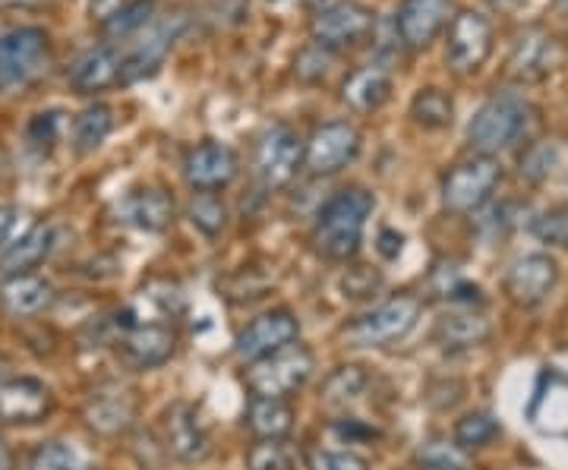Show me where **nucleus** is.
<instances>
[{"mask_svg":"<svg viewBox=\"0 0 568 470\" xmlns=\"http://www.w3.org/2000/svg\"><path fill=\"white\" fill-rule=\"evenodd\" d=\"M373 205H376L373 193H366L364 186H351V190L335 193L316 215V225L310 234L313 249L328 263L354 259L364 244V231L373 215Z\"/></svg>","mask_w":568,"mask_h":470,"instance_id":"f257e3e1","label":"nucleus"},{"mask_svg":"<svg viewBox=\"0 0 568 470\" xmlns=\"http://www.w3.org/2000/svg\"><path fill=\"white\" fill-rule=\"evenodd\" d=\"M530 123V104L515 95V92H503L493 95L474 117L467 123V143L477 155H496L506 152L511 145L525 136Z\"/></svg>","mask_w":568,"mask_h":470,"instance_id":"f03ea898","label":"nucleus"},{"mask_svg":"<svg viewBox=\"0 0 568 470\" xmlns=\"http://www.w3.org/2000/svg\"><path fill=\"white\" fill-rule=\"evenodd\" d=\"M313 369H316L313 350L294 341L256 364H246L244 379L253 398H284L287 401L294 391H301L310 382Z\"/></svg>","mask_w":568,"mask_h":470,"instance_id":"7ed1b4c3","label":"nucleus"},{"mask_svg":"<svg viewBox=\"0 0 568 470\" xmlns=\"http://www.w3.org/2000/svg\"><path fill=\"white\" fill-rule=\"evenodd\" d=\"M420 319V300L410 294H398L369 313H361L345 326V341L354 348H386L392 341H402Z\"/></svg>","mask_w":568,"mask_h":470,"instance_id":"20e7f679","label":"nucleus"},{"mask_svg":"<svg viewBox=\"0 0 568 470\" xmlns=\"http://www.w3.org/2000/svg\"><path fill=\"white\" fill-rule=\"evenodd\" d=\"M503 184V167L489 155H474L467 162H458L443 177V205L455 215H474L493 200L496 186Z\"/></svg>","mask_w":568,"mask_h":470,"instance_id":"39448f33","label":"nucleus"},{"mask_svg":"<svg viewBox=\"0 0 568 470\" xmlns=\"http://www.w3.org/2000/svg\"><path fill=\"white\" fill-rule=\"evenodd\" d=\"M48 63V35L26 25L0 35V92H13L36 80Z\"/></svg>","mask_w":568,"mask_h":470,"instance_id":"423d86ee","label":"nucleus"},{"mask_svg":"<svg viewBox=\"0 0 568 470\" xmlns=\"http://www.w3.org/2000/svg\"><path fill=\"white\" fill-rule=\"evenodd\" d=\"M304 162V140L284 123L268 126L256 143V171H260L263 184L272 186V190H282V186L291 184L297 177V167Z\"/></svg>","mask_w":568,"mask_h":470,"instance_id":"0eeeda50","label":"nucleus"},{"mask_svg":"<svg viewBox=\"0 0 568 470\" xmlns=\"http://www.w3.org/2000/svg\"><path fill=\"white\" fill-rule=\"evenodd\" d=\"M493 54V25L484 13L477 10H462L455 20L448 22L446 63L455 73H477L487 58Z\"/></svg>","mask_w":568,"mask_h":470,"instance_id":"6e6552de","label":"nucleus"},{"mask_svg":"<svg viewBox=\"0 0 568 470\" xmlns=\"http://www.w3.org/2000/svg\"><path fill=\"white\" fill-rule=\"evenodd\" d=\"M301 338V323L291 309H268L263 316H256L250 326H244L234 338V354L246 360V364H256L275 350L287 348Z\"/></svg>","mask_w":568,"mask_h":470,"instance_id":"1a4fd4ad","label":"nucleus"},{"mask_svg":"<svg viewBox=\"0 0 568 470\" xmlns=\"http://www.w3.org/2000/svg\"><path fill=\"white\" fill-rule=\"evenodd\" d=\"M159 430H162L164 451L171 458L183 461V464H200L212 451V442H209V432H205L200 413L186 401H174V405H168L162 410Z\"/></svg>","mask_w":568,"mask_h":470,"instance_id":"9d476101","label":"nucleus"},{"mask_svg":"<svg viewBox=\"0 0 568 470\" xmlns=\"http://www.w3.org/2000/svg\"><path fill=\"white\" fill-rule=\"evenodd\" d=\"M376 25V13L361 0H335L323 7L313 20V39L323 48H345L364 41Z\"/></svg>","mask_w":568,"mask_h":470,"instance_id":"9b49d317","label":"nucleus"},{"mask_svg":"<svg viewBox=\"0 0 568 470\" xmlns=\"http://www.w3.org/2000/svg\"><path fill=\"white\" fill-rule=\"evenodd\" d=\"M361 155V133L354 123L332 121L316 126V133L306 143V167L313 174H338L342 167L354 162Z\"/></svg>","mask_w":568,"mask_h":470,"instance_id":"f8f14e48","label":"nucleus"},{"mask_svg":"<svg viewBox=\"0 0 568 470\" xmlns=\"http://www.w3.org/2000/svg\"><path fill=\"white\" fill-rule=\"evenodd\" d=\"M241 171V159L231 145L219 143V140H205L196 149L186 152L183 159V177L186 184L200 193H215L227 186Z\"/></svg>","mask_w":568,"mask_h":470,"instance_id":"ddd939ff","label":"nucleus"},{"mask_svg":"<svg viewBox=\"0 0 568 470\" xmlns=\"http://www.w3.org/2000/svg\"><path fill=\"white\" fill-rule=\"evenodd\" d=\"M559 282V266L547 253H528L515 259L506 275V294L518 307H540Z\"/></svg>","mask_w":568,"mask_h":470,"instance_id":"4468645a","label":"nucleus"},{"mask_svg":"<svg viewBox=\"0 0 568 470\" xmlns=\"http://www.w3.org/2000/svg\"><path fill=\"white\" fill-rule=\"evenodd\" d=\"M178 345V335L164 323H140V326H121V350L123 364L133 369H155L171 360Z\"/></svg>","mask_w":568,"mask_h":470,"instance_id":"2eb2a0df","label":"nucleus"},{"mask_svg":"<svg viewBox=\"0 0 568 470\" xmlns=\"http://www.w3.org/2000/svg\"><path fill=\"white\" fill-rule=\"evenodd\" d=\"M452 0H402L395 13V32L407 48H426L448 25Z\"/></svg>","mask_w":568,"mask_h":470,"instance_id":"dca6fc26","label":"nucleus"},{"mask_svg":"<svg viewBox=\"0 0 568 470\" xmlns=\"http://www.w3.org/2000/svg\"><path fill=\"white\" fill-rule=\"evenodd\" d=\"M54 408L51 389L39 379H3L0 382V423H39Z\"/></svg>","mask_w":568,"mask_h":470,"instance_id":"f3484780","label":"nucleus"},{"mask_svg":"<svg viewBox=\"0 0 568 470\" xmlns=\"http://www.w3.org/2000/svg\"><path fill=\"white\" fill-rule=\"evenodd\" d=\"M118 215H121L123 225L145 231V234H159L174 218V200L164 193L162 186H142V190H133L123 196L121 205H118Z\"/></svg>","mask_w":568,"mask_h":470,"instance_id":"a211bd4d","label":"nucleus"},{"mask_svg":"<svg viewBox=\"0 0 568 470\" xmlns=\"http://www.w3.org/2000/svg\"><path fill=\"white\" fill-rule=\"evenodd\" d=\"M136 420V401L118 386L92 391L85 401V423L102 436H121Z\"/></svg>","mask_w":568,"mask_h":470,"instance_id":"6ab92c4d","label":"nucleus"},{"mask_svg":"<svg viewBox=\"0 0 568 470\" xmlns=\"http://www.w3.org/2000/svg\"><path fill=\"white\" fill-rule=\"evenodd\" d=\"M54 304V287L48 278H41L36 272H22V275H7L0 282V307L10 316H39Z\"/></svg>","mask_w":568,"mask_h":470,"instance_id":"aec40b11","label":"nucleus"},{"mask_svg":"<svg viewBox=\"0 0 568 470\" xmlns=\"http://www.w3.org/2000/svg\"><path fill=\"white\" fill-rule=\"evenodd\" d=\"M178 32H181V20H164L162 25H155V29L149 32V39H142L140 44L123 58L121 80L133 82L142 80V76H152V73L162 67L164 54L171 51Z\"/></svg>","mask_w":568,"mask_h":470,"instance_id":"412c9836","label":"nucleus"},{"mask_svg":"<svg viewBox=\"0 0 568 470\" xmlns=\"http://www.w3.org/2000/svg\"><path fill=\"white\" fill-rule=\"evenodd\" d=\"M493 331V323H489L484 313H474V309H462V313H448L443 316L436 328H433V341L443 345L448 350H465L484 345Z\"/></svg>","mask_w":568,"mask_h":470,"instance_id":"4be33fe9","label":"nucleus"},{"mask_svg":"<svg viewBox=\"0 0 568 470\" xmlns=\"http://www.w3.org/2000/svg\"><path fill=\"white\" fill-rule=\"evenodd\" d=\"M345 102L354 108V111H376L388 102L392 95V70L388 67H379V63H369V67H361L354 70L345 80Z\"/></svg>","mask_w":568,"mask_h":470,"instance_id":"5701e85b","label":"nucleus"},{"mask_svg":"<svg viewBox=\"0 0 568 470\" xmlns=\"http://www.w3.org/2000/svg\"><path fill=\"white\" fill-rule=\"evenodd\" d=\"M51 246H54V231H51V227L48 225L29 227L17 244H10L7 249H3V256H0V272H3V278H7V275L32 272L39 263L48 259Z\"/></svg>","mask_w":568,"mask_h":470,"instance_id":"b1692460","label":"nucleus"},{"mask_svg":"<svg viewBox=\"0 0 568 470\" xmlns=\"http://www.w3.org/2000/svg\"><path fill=\"white\" fill-rule=\"evenodd\" d=\"M244 423L256 439H287L294 430V408L284 398H250Z\"/></svg>","mask_w":568,"mask_h":470,"instance_id":"393cba45","label":"nucleus"},{"mask_svg":"<svg viewBox=\"0 0 568 470\" xmlns=\"http://www.w3.org/2000/svg\"><path fill=\"white\" fill-rule=\"evenodd\" d=\"M121 54L111 44H104V48H92V51L82 54L77 67H73V73H70V80L80 92H102L104 85L121 80Z\"/></svg>","mask_w":568,"mask_h":470,"instance_id":"a878e982","label":"nucleus"},{"mask_svg":"<svg viewBox=\"0 0 568 470\" xmlns=\"http://www.w3.org/2000/svg\"><path fill=\"white\" fill-rule=\"evenodd\" d=\"M559 61V48L549 35H525L511 51V73L521 80H544L549 70Z\"/></svg>","mask_w":568,"mask_h":470,"instance_id":"bb28decb","label":"nucleus"},{"mask_svg":"<svg viewBox=\"0 0 568 470\" xmlns=\"http://www.w3.org/2000/svg\"><path fill=\"white\" fill-rule=\"evenodd\" d=\"M366 386H369L366 369L347 364V367L332 369V372L325 376L323 391H320V401H323L325 408L342 410L347 408V405H354V401H361V395L366 391Z\"/></svg>","mask_w":568,"mask_h":470,"instance_id":"cd10ccee","label":"nucleus"},{"mask_svg":"<svg viewBox=\"0 0 568 470\" xmlns=\"http://www.w3.org/2000/svg\"><path fill=\"white\" fill-rule=\"evenodd\" d=\"M114 130V117H111V108L108 104H89L80 117L73 121V145L77 152L89 155L95 149H102V143L111 136Z\"/></svg>","mask_w":568,"mask_h":470,"instance_id":"c85d7f7f","label":"nucleus"},{"mask_svg":"<svg viewBox=\"0 0 568 470\" xmlns=\"http://www.w3.org/2000/svg\"><path fill=\"white\" fill-rule=\"evenodd\" d=\"M452 114H455V104L443 89H420L410 102V117L424 130H443L452 123Z\"/></svg>","mask_w":568,"mask_h":470,"instance_id":"c756f323","label":"nucleus"},{"mask_svg":"<svg viewBox=\"0 0 568 470\" xmlns=\"http://www.w3.org/2000/svg\"><path fill=\"white\" fill-rule=\"evenodd\" d=\"M246 470H297V454L287 439H256L246 449Z\"/></svg>","mask_w":568,"mask_h":470,"instance_id":"7c9ffc66","label":"nucleus"},{"mask_svg":"<svg viewBox=\"0 0 568 470\" xmlns=\"http://www.w3.org/2000/svg\"><path fill=\"white\" fill-rule=\"evenodd\" d=\"M152 13H155V0H126L102 25L111 39H126V35L145 29L152 22Z\"/></svg>","mask_w":568,"mask_h":470,"instance_id":"2f4dec72","label":"nucleus"},{"mask_svg":"<svg viewBox=\"0 0 568 470\" xmlns=\"http://www.w3.org/2000/svg\"><path fill=\"white\" fill-rule=\"evenodd\" d=\"M417 464L426 470H470V451L455 439H429L417 449Z\"/></svg>","mask_w":568,"mask_h":470,"instance_id":"473e14b6","label":"nucleus"},{"mask_svg":"<svg viewBox=\"0 0 568 470\" xmlns=\"http://www.w3.org/2000/svg\"><path fill=\"white\" fill-rule=\"evenodd\" d=\"M499 420L493 417V413H484V410H477V413H467L462 417L458 423H455V432H452V439L462 446V449L474 451V449H484L489 446L493 439H499Z\"/></svg>","mask_w":568,"mask_h":470,"instance_id":"72a5a7b5","label":"nucleus"},{"mask_svg":"<svg viewBox=\"0 0 568 470\" xmlns=\"http://www.w3.org/2000/svg\"><path fill=\"white\" fill-rule=\"evenodd\" d=\"M190 222L196 231H203L205 237H219L227 222V208L215 193H196L190 203Z\"/></svg>","mask_w":568,"mask_h":470,"instance_id":"f704fd0d","label":"nucleus"},{"mask_svg":"<svg viewBox=\"0 0 568 470\" xmlns=\"http://www.w3.org/2000/svg\"><path fill=\"white\" fill-rule=\"evenodd\" d=\"M29 470H89V464L80 458V451H73L63 442H44L32 451Z\"/></svg>","mask_w":568,"mask_h":470,"instance_id":"c9c22d12","label":"nucleus"},{"mask_svg":"<svg viewBox=\"0 0 568 470\" xmlns=\"http://www.w3.org/2000/svg\"><path fill=\"white\" fill-rule=\"evenodd\" d=\"M530 234H534L540 244L562 246V249H568V208L566 205H559V208H549V212H544V215H537V218H534V225H530Z\"/></svg>","mask_w":568,"mask_h":470,"instance_id":"e433bc0d","label":"nucleus"},{"mask_svg":"<svg viewBox=\"0 0 568 470\" xmlns=\"http://www.w3.org/2000/svg\"><path fill=\"white\" fill-rule=\"evenodd\" d=\"M306 470H369V461L357 451L316 449L306 454Z\"/></svg>","mask_w":568,"mask_h":470,"instance_id":"4c0bfd02","label":"nucleus"},{"mask_svg":"<svg viewBox=\"0 0 568 470\" xmlns=\"http://www.w3.org/2000/svg\"><path fill=\"white\" fill-rule=\"evenodd\" d=\"M556 162H559L556 145H549V143L530 145L528 155L521 159V177H528V181H534V184H540V181H547L549 174L556 171Z\"/></svg>","mask_w":568,"mask_h":470,"instance_id":"58836bf2","label":"nucleus"},{"mask_svg":"<svg viewBox=\"0 0 568 470\" xmlns=\"http://www.w3.org/2000/svg\"><path fill=\"white\" fill-rule=\"evenodd\" d=\"M17 225H20V208L0 205V256H3V249L10 246V237H13Z\"/></svg>","mask_w":568,"mask_h":470,"instance_id":"ea45409f","label":"nucleus"},{"mask_svg":"<svg viewBox=\"0 0 568 470\" xmlns=\"http://www.w3.org/2000/svg\"><path fill=\"white\" fill-rule=\"evenodd\" d=\"M54 130H58V114H39L32 126H29V136H32V143H51L54 140Z\"/></svg>","mask_w":568,"mask_h":470,"instance_id":"a19ab883","label":"nucleus"},{"mask_svg":"<svg viewBox=\"0 0 568 470\" xmlns=\"http://www.w3.org/2000/svg\"><path fill=\"white\" fill-rule=\"evenodd\" d=\"M402 244H405V237L395 234V231H383V234H379V253H383L386 259H395V256L402 253Z\"/></svg>","mask_w":568,"mask_h":470,"instance_id":"79ce46f5","label":"nucleus"},{"mask_svg":"<svg viewBox=\"0 0 568 470\" xmlns=\"http://www.w3.org/2000/svg\"><path fill=\"white\" fill-rule=\"evenodd\" d=\"M0 470H13V454H10L3 439H0Z\"/></svg>","mask_w":568,"mask_h":470,"instance_id":"37998d69","label":"nucleus"},{"mask_svg":"<svg viewBox=\"0 0 568 470\" xmlns=\"http://www.w3.org/2000/svg\"><path fill=\"white\" fill-rule=\"evenodd\" d=\"M0 174H3V155H0Z\"/></svg>","mask_w":568,"mask_h":470,"instance_id":"c03bdc74","label":"nucleus"},{"mask_svg":"<svg viewBox=\"0 0 568 470\" xmlns=\"http://www.w3.org/2000/svg\"><path fill=\"white\" fill-rule=\"evenodd\" d=\"M562 7H566V13H568V0H562Z\"/></svg>","mask_w":568,"mask_h":470,"instance_id":"a18cd8bd","label":"nucleus"}]
</instances>
